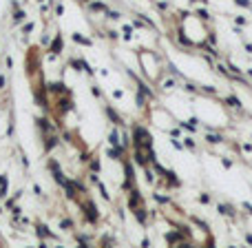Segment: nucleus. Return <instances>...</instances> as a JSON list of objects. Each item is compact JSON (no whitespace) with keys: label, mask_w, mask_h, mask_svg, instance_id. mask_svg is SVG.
Segmentation results:
<instances>
[{"label":"nucleus","mask_w":252,"mask_h":248,"mask_svg":"<svg viewBox=\"0 0 252 248\" xmlns=\"http://www.w3.org/2000/svg\"><path fill=\"white\" fill-rule=\"evenodd\" d=\"M84 213H86V217H89V222H95V219H97V213H95V206H93L91 202H86V204H84Z\"/></svg>","instance_id":"obj_1"},{"label":"nucleus","mask_w":252,"mask_h":248,"mask_svg":"<svg viewBox=\"0 0 252 248\" xmlns=\"http://www.w3.org/2000/svg\"><path fill=\"white\" fill-rule=\"evenodd\" d=\"M91 7L95 9V11H104V9H106V7H104V5H102V2H93Z\"/></svg>","instance_id":"obj_4"},{"label":"nucleus","mask_w":252,"mask_h":248,"mask_svg":"<svg viewBox=\"0 0 252 248\" xmlns=\"http://www.w3.org/2000/svg\"><path fill=\"white\" fill-rule=\"evenodd\" d=\"M60 51V38H55V42H53V53H58Z\"/></svg>","instance_id":"obj_5"},{"label":"nucleus","mask_w":252,"mask_h":248,"mask_svg":"<svg viewBox=\"0 0 252 248\" xmlns=\"http://www.w3.org/2000/svg\"><path fill=\"white\" fill-rule=\"evenodd\" d=\"M119 137H117V133H111V144H117Z\"/></svg>","instance_id":"obj_6"},{"label":"nucleus","mask_w":252,"mask_h":248,"mask_svg":"<svg viewBox=\"0 0 252 248\" xmlns=\"http://www.w3.org/2000/svg\"><path fill=\"white\" fill-rule=\"evenodd\" d=\"M5 188H7V177H0V197L5 195Z\"/></svg>","instance_id":"obj_3"},{"label":"nucleus","mask_w":252,"mask_h":248,"mask_svg":"<svg viewBox=\"0 0 252 248\" xmlns=\"http://www.w3.org/2000/svg\"><path fill=\"white\" fill-rule=\"evenodd\" d=\"M219 213H226V215H235V210H232V206H223V204H221V206H219Z\"/></svg>","instance_id":"obj_2"}]
</instances>
